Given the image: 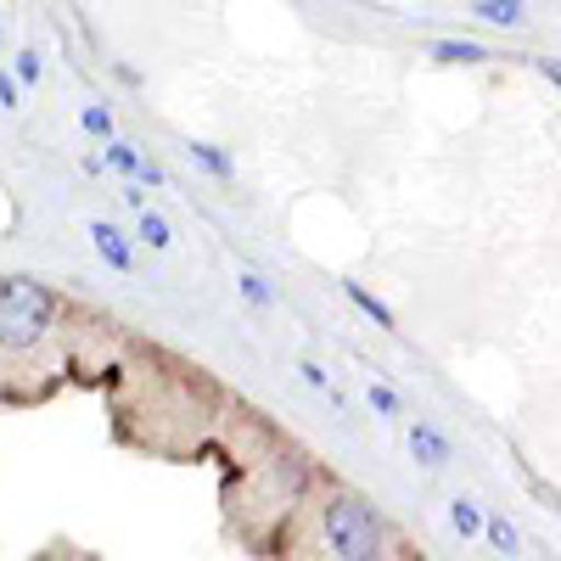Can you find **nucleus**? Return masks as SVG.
I'll use <instances>...</instances> for the list:
<instances>
[{"mask_svg": "<svg viewBox=\"0 0 561 561\" xmlns=\"http://www.w3.org/2000/svg\"><path fill=\"white\" fill-rule=\"evenodd\" d=\"M320 539L337 561H370V556H382V517L370 511V500L332 489L320 500Z\"/></svg>", "mask_w": 561, "mask_h": 561, "instance_id": "obj_1", "label": "nucleus"}, {"mask_svg": "<svg viewBox=\"0 0 561 561\" xmlns=\"http://www.w3.org/2000/svg\"><path fill=\"white\" fill-rule=\"evenodd\" d=\"M51 325H57V298L39 280L28 275L0 280V343H7V354H28Z\"/></svg>", "mask_w": 561, "mask_h": 561, "instance_id": "obj_2", "label": "nucleus"}, {"mask_svg": "<svg viewBox=\"0 0 561 561\" xmlns=\"http://www.w3.org/2000/svg\"><path fill=\"white\" fill-rule=\"evenodd\" d=\"M410 455H415V466H427V472H444V466L455 460V444H449V433L433 427V421H415L410 427Z\"/></svg>", "mask_w": 561, "mask_h": 561, "instance_id": "obj_3", "label": "nucleus"}, {"mask_svg": "<svg viewBox=\"0 0 561 561\" xmlns=\"http://www.w3.org/2000/svg\"><path fill=\"white\" fill-rule=\"evenodd\" d=\"M90 248H96V253H102V264H107V270H118V275H129V270H135V248H129V237H124L118 225H107V219L90 225Z\"/></svg>", "mask_w": 561, "mask_h": 561, "instance_id": "obj_4", "label": "nucleus"}, {"mask_svg": "<svg viewBox=\"0 0 561 561\" xmlns=\"http://www.w3.org/2000/svg\"><path fill=\"white\" fill-rule=\"evenodd\" d=\"M343 298H348V304H354V309H359L370 325H382V332H399V314H393V309H388L377 293H370L365 280H343Z\"/></svg>", "mask_w": 561, "mask_h": 561, "instance_id": "obj_5", "label": "nucleus"}, {"mask_svg": "<svg viewBox=\"0 0 561 561\" xmlns=\"http://www.w3.org/2000/svg\"><path fill=\"white\" fill-rule=\"evenodd\" d=\"M427 57L444 62V68H478V62H489V51H483L478 39H433Z\"/></svg>", "mask_w": 561, "mask_h": 561, "instance_id": "obj_6", "label": "nucleus"}, {"mask_svg": "<svg viewBox=\"0 0 561 561\" xmlns=\"http://www.w3.org/2000/svg\"><path fill=\"white\" fill-rule=\"evenodd\" d=\"M449 528H455L460 539H483V528H489L483 505H478V500H466V494H455V500H449Z\"/></svg>", "mask_w": 561, "mask_h": 561, "instance_id": "obj_7", "label": "nucleus"}, {"mask_svg": "<svg viewBox=\"0 0 561 561\" xmlns=\"http://www.w3.org/2000/svg\"><path fill=\"white\" fill-rule=\"evenodd\" d=\"M185 158H192L208 180H230V174H237V163H230V152H219L214 147V140H192V147H185Z\"/></svg>", "mask_w": 561, "mask_h": 561, "instance_id": "obj_8", "label": "nucleus"}, {"mask_svg": "<svg viewBox=\"0 0 561 561\" xmlns=\"http://www.w3.org/2000/svg\"><path fill=\"white\" fill-rule=\"evenodd\" d=\"M102 158H107V169H113V174H124V180H140V163H147V158L135 152V140H118V135H113V140H102Z\"/></svg>", "mask_w": 561, "mask_h": 561, "instance_id": "obj_9", "label": "nucleus"}, {"mask_svg": "<svg viewBox=\"0 0 561 561\" xmlns=\"http://www.w3.org/2000/svg\"><path fill=\"white\" fill-rule=\"evenodd\" d=\"M135 237L147 242L152 253H169V248H174V225H169L163 214H152V208H140V225H135Z\"/></svg>", "mask_w": 561, "mask_h": 561, "instance_id": "obj_10", "label": "nucleus"}, {"mask_svg": "<svg viewBox=\"0 0 561 561\" xmlns=\"http://www.w3.org/2000/svg\"><path fill=\"white\" fill-rule=\"evenodd\" d=\"M472 18H483V23H494V28H517V23H523V0H478Z\"/></svg>", "mask_w": 561, "mask_h": 561, "instance_id": "obj_11", "label": "nucleus"}, {"mask_svg": "<svg viewBox=\"0 0 561 561\" xmlns=\"http://www.w3.org/2000/svg\"><path fill=\"white\" fill-rule=\"evenodd\" d=\"M79 129H84L90 140H113V135H118V124H113V113H107L102 102H84V107H79Z\"/></svg>", "mask_w": 561, "mask_h": 561, "instance_id": "obj_12", "label": "nucleus"}, {"mask_svg": "<svg viewBox=\"0 0 561 561\" xmlns=\"http://www.w3.org/2000/svg\"><path fill=\"white\" fill-rule=\"evenodd\" d=\"M237 293L248 298V309H275V287H270L264 275H253V270L237 275Z\"/></svg>", "mask_w": 561, "mask_h": 561, "instance_id": "obj_13", "label": "nucleus"}, {"mask_svg": "<svg viewBox=\"0 0 561 561\" xmlns=\"http://www.w3.org/2000/svg\"><path fill=\"white\" fill-rule=\"evenodd\" d=\"M365 404H370V415H382V421H399L404 415V404H399V393L388 382H365Z\"/></svg>", "mask_w": 561, "mask_h": 561, "instance_id": "obj_14", "label": "nucleus"}, {"mask_svg": "<svg viewBox=\"0 0 561 561\" xmlns=\"http://www.w3.org/2000/svg\"><path fill=\"white\" fill-rule=\"evenodd\" d=\"M483 539H489V545H494L500 556H517V550H523V534H517V528H511L505 517H489V528H483Z\"/></svg>", "mask_w": 561, "mask_h": 561, "instance_id": "obj_15", "label": "nucleus"}, {"mask_svg": "<svg viewBox=\"0 0 561 561\" xmlns=\"http://www.w3.org/2000/svg\"><path fill=\"white\" fill-rule=\"evenodd\" d=\"M298 377H304V382H309L314 393H325L332 404H343V399H337V388H332V370H325L320 359H298Z\"/></svg>", "mask_w": 561, "mask_h": 561, "instance_id": "obj_16", "label": "nucleus"}, {"mask_svg": "<svg viewBox=\"0 0 561 561\" xmlns=\"http://www.w3.org/2000/svg\"><path fill=\"white\" fill-rule=\"evenodd\" d=\"M39 73H45L39 51H18V79H23V84H39Z\"/></svg>", "mask_w": 561, "mask_h": 561, "instance_id": "obj_17", "label": "nucleus"}, {"mask_svg": "<svg viewBox=\"0 0 561 561\" xmlns=\"http://www.w3.org/2000/svg\"><path fill=\"white\" fill-rule=\"evenodd\" d=\"M0 107H7V113H18V107H23V79H12V73L0 79Z\"/></svg>", "mask_w": 561, "mask_h": 561, "instance_id": "obj_18", "label": "nucleus"}, {"mask_svg": "<svg viewBox=\"0 0 561 561\" xmlns=\"http://www.w3.org/2000/svg\"><path fill=\"white\" fill-rule=\"evenodd\" d=\"M140 185H147V192H163V185H169V174H163V163H140Z\"/></svg>", "mask_w": 561, "mask_h": 561, "instance_id": "obj_19", "label": "nucleus"}, {"mask_svg": "<svg viewBox=\"0 0 561 561\" xmlns=\"http://www.w3.org/2000/svg\"><path fill=\"white\" fill-rule=\"evenodd\" d=\"M534 73H545L550 84H561V62L556 57H534Z\"/></svg>", "mask_w": 561, "mask_h": 561, "instance_id": "obj_20", "label": "nucleus"}, {"mask_svg": "<svg viewBox=\"0 0 561 561\" xmlns=\"http://www.w3.org/2000/svg\"><path fill=\"white\" fill-rule=\"evenodd\" d=\"M124 203H129L135 214H140V208H147V192H140V180H135V185H129V192H124Z\"/></svg>", "mask_w": 561, "mask_h": 561, "instance_id": "obj_21", "label": "nucleus"}]
</instances>
